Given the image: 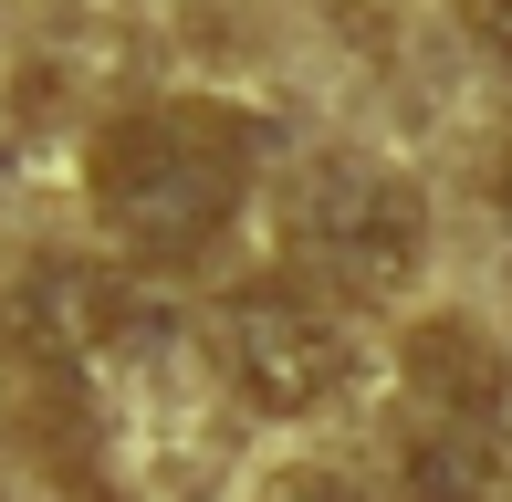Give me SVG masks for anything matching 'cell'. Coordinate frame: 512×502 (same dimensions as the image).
<instances>
[{"instance_id":"4","label":"cell","mask_w":512,"mask_h":502,"mask_svg":"<svg viewBox=\"0 0 512 502\" xmlns=\"http://www.w3.org/2000/svg\"><path fill=\"white\" fill-rule=\"evenodd\" d=\"M512 492V450L492 419H418L398 440V502H502Z\"/></svg>"},{"instance_id":"5","label":"cell","mask_w":512,"mask_h":502,"mask_svg":"<svg viewBox=\"0 0 512 502\" xmlns=\"http://www.w3.org/2000/svg\"><path fill=\"white\" fill-rule=\"evenodd\" d=\"M21 335H32L42 356H95V346L126 335V283H115V272H84V262L32 272V293H21Z\"/></svg>"},{"instance_id":"6","label":"cell","mask_w":512,"mask_h":502,"mask_svg":"<svg viewBox=\"0 0 512 502\" xmlns=\"http://www.w3.org/2000/svg\"><path fill=\"white\" fill-rule=\"evenodd\" d=\"M408 387L439 408V419H492L512 377H502V356L481 346V335L460 325V314H429V325L408 335Z\"/></svg>"},{"instance_id":"1","label":"cell","mask_w":512,"mask_h":502,"mask_svg":"<svg viewBox=\"0 0 512 502\" xmlns=\"http://www.w3.org/2000/svg\"><path fill=\"white\" fill-rule=\"evenodd\" d=\"M251 157H262V126L230 105H199V95L136 105L95 136V220L147 262H189L241 220Z\"/></svg>"},{"instance_id":"2","label":"cell","mask_w":512,"mask_h":502,"mask_svg":"<svg viewBox=\"0 0 512 502\" xmlns=\"http://www.w3.org/2000/svg\"><path fill=\"white\" fill-rule=\"evenodd\" d=\"M220 367L272 408V419H304L356 377V325H345L335 293H314L304 272H262L220 304Z\"/></svg>"},{"instance_id":"3","label":"cell","mask_w":512,"mask_h":502,"mask_svg":"<svg viewBox=\"0 0 512 502\" xmlns=\"http://www.w3.org/2000/svg\"><path fill=\"white\" fill-rule=\"evenodd\" d=\"M293 251L345 293H398L429 251V199L398 168H366V157H324L293 189Z\"/></svg>"},{"instance_id":"8","label":"cell","mask_w":512,"mask_h":502,"mask_svg":"<svg viewBox=\"0 0 512 502\" xmlns=\"http://www.w3.org/2000/svg\"><path fill=\"white\" fill-rule=\"evenodd\" d=\"M272 502H366V492H356V482H335V471H304V482H283Z\"/></svg>"},{"instance_id":"9","label":"cell","mask_w":512,"mask_h":502,"mask_svg":"<svg viewBox=\"0 0 512 502\" xmlns=\"http://www.w3.org/2000/svg\"><path fill=\"white\" fill-rule=\"evenodd\" d=\"M492 189H502V199H512V136H502V168H492Z\"/></svg>"},{"instance_id":"7","label":"cell","mask_w":512,"mask_h":502,"mask_svg":"<svg viewBox=\"0 0 512 502\" xmlns=\"http://www.w3.org/2000/svg\"><path fill=\"white\" fill-rule=\"evenodd\" d=\"M460 21H471V42L492 63H512V0H460Z\"/></svg>"}]
</instances>
